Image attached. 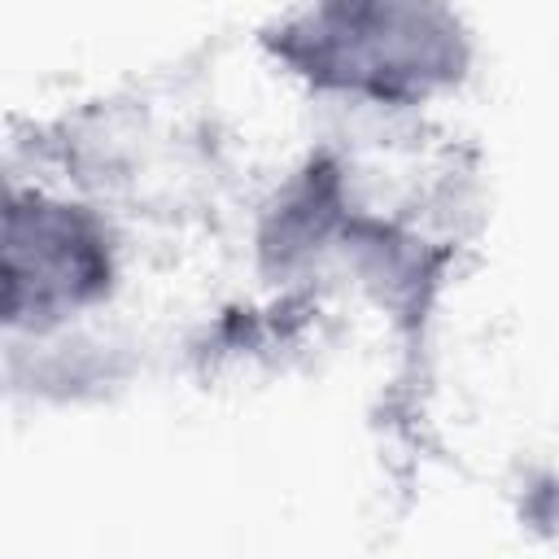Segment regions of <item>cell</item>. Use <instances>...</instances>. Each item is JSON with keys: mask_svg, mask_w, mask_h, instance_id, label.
<instances>
[{"mask_svg": "<svg viewBox=\"0 0 559 559\" xmlns=\"http://www.w3.org/2000/svg\"><path fill=\"white\" fill-rule=\"evenodd\" d=\"M441 35L428 31V13L415 9H328L314 13L310 74L371 87L376 96L402 87H428L441 74Z\"/></svg>", "mask_w": 559, "mask_h": 559, "instance_id": "cell-2", "label": "cell"}, {"mask_svg": "<svg viewBox=\"0 0 559 559\" xmlns=\"http://www.w3.org/2000/svg\"><path fill=\"white\" fill-rule=\"evenodd\" d=\"M109 280V249L96 223L44 197L9 201L4 214V314L57 319L92 301Z\"/></svg>", "mask_w": 559, "mask_h": 559, "instance_id": "cell-1", "label": "cell"}]
</instances>
